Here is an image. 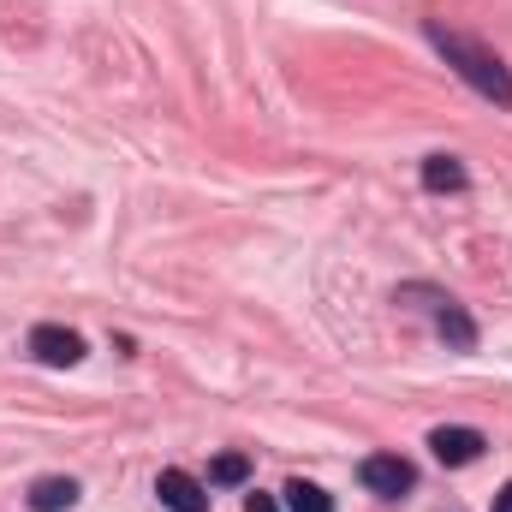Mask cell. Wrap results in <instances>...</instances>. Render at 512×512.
I'll use <instances>...</instances> for the list:
<instances>
[{
	"instance_id": "3957f363",
	"label": "cell",
	"mask_w": 512,
	"mask_h": 512,
	"mask_svg": "<svg viewBox=\"0 0 512 512\" xmlns=\"http://www.w3.org/2000/svg\"><path fill=\"white\" fill-rule=\"evenodd\" d=\"M358 477H364V489H370V495H382V501L405 495V489L417 483V471H411L399 453H376V459H364V471H358Z\"/></svg>"
},
{
	"instance_id": "277c9868",
	"label": "cell",
	"mask_w": 512,
	"mask_h": 512,
	"mask_svg": "<svg viewBox=\"0 0 512 512\" xmlns=\"http://www.w3.org/2000/svg\"><path fill=\"white\" fill-rule=\"evenodd\" d=\"M155 495L167 512H209V489L191 477V471H161L155 477Z\"/></svg>"
},
{
	"instance_id": "52a82bcc",
	"label": "cell",
	"mask_w": 512,
	"mask_h": 512,
	"mask_svg": "<svg viewBox=\"0 0 512 512\" xmlns=\"http://www.w3.org/2000/svg\"><path fill=\"white\" fill-rule=\"evenodd\" d=\"M286 512H334V495H328L322 483L292 477V483H286Z\"/></svg>"
},
{
	"instance_id": "6da1fadb",
	"label": "cell",
	"mask_w": 512,
	"mask_h": 512,
	"mask_svg": "<svg viewBox=\"0 0 512 512\" xmlns=\"http://www.w3.org/2000/svg\"><path fill=\"white\" fill-rule=\"evenodd\" d=\"M429 42H435V54L483 96V102H495V108H512V72L501 66V54H489L483 42H471V36H459V30H441V24H429Z\"/></svg>"
},
{
	"instance_id": "7a4b0ae2",
	"label": "cell",
	"mask_w": 512,
	"mask_h": 512,
	"mask_svg": "<svg viewBox=\"0 0 512 512\" xmlns=\"http://www.w3.org/2000/svg\"><path fill=\"white\" fill-rule=\"evenodd\" d=\"M30 358L48 364V370H72L84 358V334H72L60 322H42V328H30Z\"/></svg>"
},
{
	"instance_id": "7c38bea8",
	"label": "cell",
	"mask_w": 512,
	"mask_h": 512,
	"mask_svg": "<svg viewBox=\"0 0 512 512\" xmlns=\"http://www.w3.org/2000/svg\"><path fill=\"white\" fill-rule=\"evenodd\" d=\"M495 512H512V483L501 489V495H495Z\"/></svg>"
},
{
	"instance_id": "5b68a950",
	"label": "cell",
	"mask_w": 512,
	"mask_h": 512,
	"mask_svg": "<svg viewBox=\"0 0 512 512\" xmlns=\"http://www.w3.org/2000/svg\"><path fill=\"white\" fill-rule=\"evenodd\" d=\"M429 447H435V459H441V465H477V459H483V435H477V429H465V423L435 429V435H429Z\"/></svg>"
},
{
	"instance_id": "8992f818",
	"label": "cell",
	"mask_w": 512,
	"mask_h": 512,
	"mask_svg": "<svg viewBox=\"0 0 512 512\" xmlns=\"http://www.w3.org/2000/svg\"><path fill=\"white\" fill-rule=\"evenodd\" d=\"M78 507V483L72 477H42L30 483V512H72Z\"/></svg>"
},
{
	"instance_id": "30bf717a",
	"label": "cell",
	"mask_w": 512,
	"mask_h": 512,
	"mask_svg": "<svg viewBox=\"0 0 512 512\" xmlns=\"http://www.w3.org/2000/svg\"><path fill=\"white\" fill-rule=\"evenodd\" d=\"M245 477H251V459H245V453H221V459L209 465V483H227V489H233V483H245Z\"/></svg>"
},
{
	"instance_id": "8fae6325",
	"label": "cell",
	"mask_w": 512,
	"mask_h": 512,
	"mask_svg": "<svg viewBox=\"0 0 512 512\" xmlns=\"http://www.w3.org/2000/svg\"><path fill=\"white\" fill-rule=\"evenodd\" d=\"M245 512H280V507H274L268 495H251V501H245Z\"/></svg>"
},
{
	"instance_id": "ba28073f",
	"label": "cell",
	"mask_w": 512,
	"mask_h": 512,
	"mask_svg": "<svg viewBox=\"0 0 512 512\" xmlns=\"http://www.w3.org/2000/svg\"><path fill=\"white\" fill-rule=\"evenodd\" d=\"M435 328H441V334H447L459 352H471V340H477V328L465 322V310H459L453 298H441V310H435Z\"/></svg>"
},
{
	"instance_id": "9c48e42d",
	"label": "cell",
	"mask_w": 512,
	"mask_h": 512,
	"mask_svg": "<svg viewBox=\"0 0 512 512\" xmlns=\"http://www.w3.org/2000/svg\"><path fill=\"white\" fill-rule=\"evenodd\" d=\"M423 185H429V191H459V185H465V167H459L453 155H429V161H423Z\"/></svg>"
}]
</instances>
